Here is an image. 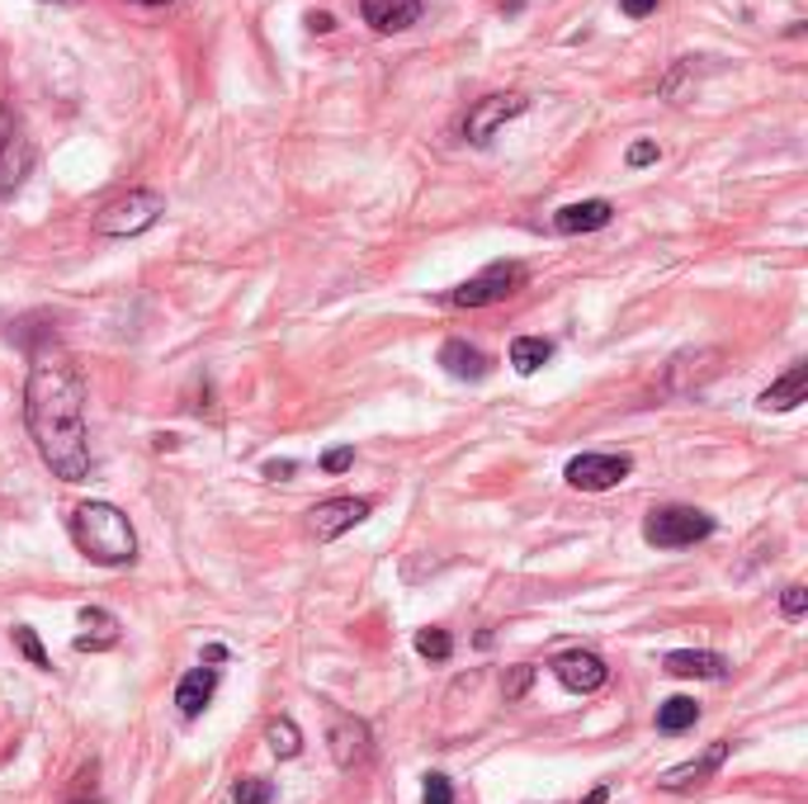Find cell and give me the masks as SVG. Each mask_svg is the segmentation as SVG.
Instances as JSON below:
<instances>
[{
	"mask_svg": "<svg viewBox=\"0 0 808 804\" xmlns=\"http://www.w3.org/2000/svg\"><path fill=\"white\" fill-rule=\"evenodd\" d=\"M24 421L38 445V460L62 483L90 478V431H86V374L57 345L29 351Z\"/></svg>",
	"mask_w": 808,
	"mask_h": 804,
	"instance_id": "6da1fadb",
	"label": "cell"
},
{
	"mask_svg": "<svg viewBox=\"0 0 808 804\" xmlns=\"http://www.w3.org/2000/svg\"><path fill=\"white\" fill-rule=\"evenodd\" d=\"M71 544L100 568H129L137 559L133 520L114 502H81L71 511Z\"/></svg>",
	"mask_w": 808,
	"mask_h": 804,
	"instance_id": "7a4b0ae2",
	"label": "cell"
},
{
	"mask_svg": "<svg viewBox=\"0 0 808 804\" xmlns=\"http://www.w3.org/2000/svg\"><path fill=\"white\" fill-rule=\"evenodd\" d=\"M715 535V516L700 507H657L643 520V540L653 549H686Z\"/></svg>",
	"mask_w": 808,
	"mask_h": 804,
	"instance_id": "3957f363",
	"label": "cell"
},
{
	"mask_svg": "<svg viewBox=\"0 0 808 804\" xmlns=\"http://www.w3.org/2000/svg\"><path fill=\"white\" fill-rule=\"evenodd\" d=\"M166 213V199L156 195V189H129V195H119L114 203H104L100 213H95V232L100 236H137L156 228V218Z\"/></svg>",
	"mask_w": 808,
	"mask_h": 804,
	"instance_id": "277c9868",
	"label": "cell"
},
{
	"mask_svg": "<svg viewBox=\"0 0 808 804\" xmlns=\"http://www.w3.org/2000/svg\"><path fill=\"white\" fill-rule=\"evenodd\" d=\"M525 279H530V271H525L520 261H497V265H487L483 275L454 284V289H450V304H454V308H487V304H501V298H511V294L525 289Z\"/></svg>",
	"mask_w": 808,
	"mask_h": 804,
	"instance_id": "5b68a950",
	"label": "cell"
},
{
	"mask_svg": "<svg viewBox=\"0 0 808 804\" xmlns=\"http://www.w3.org/2000/svg\"><path fill=\"white\" fill-rule=\"evenodd\" d=\"M326 748H331V762H336L341 771L364 767V762H369V752H374L369 724L355 719V715H345V709H331V719H326Z\"/></svg>",
	"mask_w": 808,
	"mask_h": 804,
	"instance_id": "8992f818",
	"label": "cell"
},
{
	"mask_svg": "<svg viewBox=\"0 0 808 804\" xmlns=\"http://www.w3.org/2000/svg\"><path fill=\"white\" fill-rule=\"evenodd\" d=\"M633 473V460L629 454H577V460H567L563 478L582 487V493H606V487L624 483Z\"/></svg>",
	"mask_w": 808,
	"mask_h": 804,
	"instance_id": "52a82bcc",
	"label": "cell"
},
{
	"mask_svg": "<svg viewBox=\"0 0 808 804\" xmlns=\"http://www.w3.org/2000/svg\"><path fill=\"white\" fill-rule=\"evenodd\" d=\"M525 109H530L525 95H487V100H478L468 109L464 133H468V142H492L497 129H506V123H511L516 114H525Z\"/></svg>",
	"mask_w": 808,
	"mask_h": 804,
	"instance_id": "ba28073f",
	"label": "cell"
},
{
	"mask_svg": "<svg viewBox=\"0 0 808 804\" xmlns=\"http://www.w3.org/2000/svg\"><path fill=\"white\" fill-rule=\"evenodd\" d=\"M364 516H369V502L364 497H331V502H317L308 511V530L326 544V540H341L345 530H355Z\"/></svg>",
	"mask_w": 808,
	"mask_h": 804,
	"instance_id": "9c48e42d",
	"label": "cell"
},
{
	"mask_svg": "<svg viewBox=\"0 0 808 804\" xmlns=\"http://www.w3.org/2000/svg\"><path fill=\"white\" fill-rule=\"evenodd\" d=\"M728 752H733V744H728V738H719V744H709L700 757H690V762L662 771V777H657V791H672V795L695 791V785H705V781L728 762Z\"/></svg>",
	"mask_w": 808,
	"mask_h": 804,
	"instance_id": "30bf717a",
	"label": "cell"
},
{
	"mask_svg": "<svg viewBox=\"0 0 808 804\" xmlns=\"http://www.w3.org/2000/svg\"><path fill=\"white\" fill-rule=\"evenodd\" d=\"M553 676H558L567 691H577V696H591V691H600L610 682V668H606V658L600 653L573 649V653H563L558 662H553Z\"/></svg>",
	"mask_w": 808,
	"mask_h": 804,
	"instance_id": "8fae6325",
	"label": "cell"
},
{
	"mask_svg": "<svg viewBox=\"0 0 808 804\" xmlns=\"http://www.w3.org/2000/svg\"><path fill=\"white\" fill-rule=\"evenodd\" d=\"M359 14L378 34H402L421 20V0H359Z\"/></svg>",
	"mask_w": 808,
	"mask_h": 804,
	"instance_id": "7c38bea8",
	"label": "cell"
},
{
	"mask_svg": "<svg viewBox=\"0 0 808 804\" xmlns=\"http://www.w3.org/2000/svg\"><path fill=\"white\" fill-rule=\"evenodd\" d=\"M615 218V203L610 199H582V203H567V209L553 213V228L563 236H577V232H596V228H610Z\"/></svg>",
	"mask_w": 808,
	"mask_h": 804,
	"instance_id": "4fadbf2b",
	"label": "cell"
},
{
	"mask_svg": "<svg viewBox=\"0 0 808 804\" xmlns=\"http://www.w3.org/2000/svg\"><path fill=\"white\" fill-rule=\"evenodd\" d=\"M119 643V620L100 606L81 610V635H76V653H104Z\"/></svg>",
	"mask_w": 808,
	"mask_h": 804,
	"instance_id": "5bb4252c",
	"label": "cell"
},
{
	"mask_svg": "<svg viewBox=\"0 0 808 804\" xmlns=\"http://www.w3.org/2000/svg\"><path fill=\"white\" fill-rule=\"evenodd\" d=\"M672 676H695V682H709V676H723L728 672V662H723V653H715V649H676V653H667V662H662Z\"/></svg>",
	"mask_w": 808,
	"mask_h": 804,
	"instance_id": "9a60e30c",
	"label": "cell"
},
{
	"mask_svg": "<svg viewBox=\"0 0 808 804\" xmlns=\"http://www.w3.org/2000/svg\"><path fill=\"white\" fill-rule=\"evenodd\" d=\"M804 398H808V365H789L756 403H762L766 412H789V407H799Z\"/></svg>",
	"mask_w": 808,
	"mask_h": 804,
	"instance_id": "2e32d148",
	"label": "cell"
},
{
	"mask_svg": "<svg viewBox=\"0 0 808 804\" xmlns=\"http://www.w3.org/2000/svg\"><path fill=\"white\" fill-rule=\"evenodd\" d=\"M440 365H445L454 378L478 384V378H487V370H492V360H487L478 345H468V341H445V345H440Z\"/></svg>",
	"mask_w": 808,
	"mask_h": 804,
	"instance_id": "e0dca14e",
	"label": "cell"
},
{
	"mask_svg": "<svg viewBox=\"0 0 808 804\" xmlns=\"http://www.w3.org/2000/svg\"><path fill=\"white\" fill-rule=\"evenodd\" d=\"M213 691H218V672H213V668H195V672H185V676H180V686H176V705H180V715H185V719L203 715V705L213 701Z\"/></svg>",
	"mask_w": 808,
	"mask_h": 804,
	"instance_id": "ac0fdd59",
	"label": "cell"
},
{
	"mask_svg": "<svg viewBox=\"0 0 808 804\" xmlns=\"http://www.w3.org/2000/svg\"><path fill=\"white\" fill-rule=\"evenodd\" d=\"M553 360V341H544V337H516L511 341V365H516V374H534V370H544Z\"/></svg>",
	"mask_w": 808,
	"mask_h": 804,
	"instance_id": "d6986e66",
	"label": "cell"
},
{
	"mask_svg": "<svg viewBox=\"0 0 808 804\" xmlns=\"http://www.w3.org/2000/svg\"><path fill=\"white\" fill-rule=\"evenodd\" d=\"M695 719H700V705L690 696H672L657 705V734H686Z\"/></svg>",
	"mask_w": 808,
	"mask_h": 804,
	"instance_id": "ffe728a7",
	"label": "cell"
},
{
	"mask_svg": "<svg viewBox=\"0 0 808 804\" xmlns=\"http://www.w3.org/2000/svg\"><path fill=\"white\" fill-rule=\"evenodd\" d=\"M265 744H269V752H275V757H284V762H289V757L303 752V734H298V724L289 715H279V719H269Z\"/></svg>",
	"mask_w": 808,
	"mask_h": 804,
	"instance_id": "44dd1931",
	"label": "cell"
},
{
	"mask_svg": "<svg viewBox=\"0 0 808 804\" xmlns=\"http://www.w3.org/2000/svg\"><path fill=\"white\" fill-rule=\"evenodd\" d=\"M417 653L431 658V662H450L454 639L445 635V629H417Z\"/></svg>",
	"mask_w": 808,
	"mask_h": 804,
	"instance_id": "7402d4cb",
	"label": "cell"
},
{
	"mask_svg": "<svg viewBox=\"0 0 808 804\" xmlns=\"http://www.w3.org/2000/svg\"><path fill=\"white\" fill-rule=\"evenodd\" d=\"M232 800L236 804H269V800H275V785H269L265 777H242L232 785Z\"/></svg>",
	"mask_w": 808,
	"mask_h": 804,
	"instance_id": "603a6c76",
	"label": "cell"
},
{
	"mask_svg": "<svg viewBox=\"0 0 808 804\" xmlns=\"http://www.w3.org/2000/svg\"><path fill=\"white\" fill-rule=\"evenodd\" d=\"M10 635H14V649H20L29 662H34V668H47V653H43V643H38L34 629H29V625H14Z\"/></svg>",
	"mask_w": 808,
	"mask_h": 804,
	"instance_id": "cb8c5ba5",
	"label": "cell"
},
{
	"mask_svg": "<svg viewBox=\"0 0 808 804\" xmlns=\"http://www.w3.org/2000/svg\"><path fill=\"white\" fill-rule=\"evenodd\" d=\"M804 610H808V592L795 582V587L781 592V615H785V620H804Z\"/></svg>",
	"mask_w": 808,
	"mask_h": 804,
	"instance_id": "d4e9b609",
	"label": "cell"
},
{
	"mask_svg": "<svg viewBox=\"0 0 808 804\" xmlns=\"http://www.w3.org/2000/svg\"><path fill=\"white\" fill-rule=\"evenodd\" d=\"M421 804H454V785H450V777H425V795H421Z\"/></svg>",
	"mask_w": 808,
	"mask_h": 804,
	"instance_id": "484cf974",
	"label": "cell"
},
{
	"mask_svg": "<svg viewBox=\"0 0 808 804\" xmlns=\"http://www.w3.org/2000/svg\"><path fill=\"white\" fill-rule=\"evenodd\" d=\"M530 682H534V668H530V662H520V668H516L511 676H506V701H520V696H525V686H530Z\"/></svg>",
	"mask_w": 808,
	"mask_h": 804,
	"instance_id": "4316f807",
	"label": "cell"
},
{
	"mask_svg": "<svg viewBox=\"0 0 808 804\" xmlns=\"http://www.w3.org/2000/svg\"><path fill=\"white\" fill-rule=\"evenodd\" d=\"M351 464H355V450H351V445H341V450H326V454H322V469H326V473H345Z\"/></svg>",
	"mask_w": 808,
	"mask_h": 804,
	"instance_id": "83f0119b",
	"label": "cell"
},
{
	"mask_svg": "<svg viewBox=\"0 0 808 804\" xmlns=\"http://www.w3.org/2000/svg\"><path fill=\"white\" fill-rule=\"evenodd\" d=\"M657 162V142H633L629 147V166H653Z\"/></svg>",
	"mask_w": 808,
	"mask_h": 804,
	"instance_id": "f1b7e54d",
	"label": "cell"
},
{
	"mask_svg": "<svg viewBox=\"0 0 808 804\" xmlns=\"http://www.w3.org/2000/svg\"><path fill=\"white\" fill-rule=\"evenodd\" d=\"M10 142H14V109L0 104V156L10 152Z\"/></svg>",
	"mask_w": 808,
	"mask_h": 804,
	"instance_id": "f546056e",
	"label": "cell"
},
{
	"mask_svg": "<svg viewBox=\"0 0 808 804\" xmlns=\"http://www.w3.org/2000/svg\"><path fill=\"white\" fill-rule=\"evenodd\" d=\"M620 10L629 14V20H647V14L657 10V0H620Z\"/></svg>",
	"mask_w": 808,
	"mask_h": 804,
	"instance_id": "4dcf8cb0",
	"label": "cell"
},
{
	"mask_svg": "<svg viewBox=\"0 0 808 804\" xmlns=\"http://www.w3.org/2000/svg\"><path fill=\"white\" fill-rule=\"evenodd\" d=\"M294 469H298L294 460H269V464H265V478H289Z\"/></svg>",
	"mask_w": 808,
	"mask_h": 804,
	"instance_id": "1f68e13d",
	"label": "cell"
},
{
	"mask_svg": "<svg viewBox=\"0 0 808 804\" xmlns=\"http://www.w3.org/2000/svg\"><path fill=\"white\" fill-rule=\"evenodd\" d=\"M308 24L317 29V34H331V29H336V20H331V14H312V20H308Z\"/></svg>",
	"mask_w": 808,
	"mask_h": 804,
	"instance_id": "d6a6232c",
	"label": "cell"
},
{
	"mask_svg": "<svg viewBox=\"0 0 808 804\" xmlns=\"http://www.w3.org/2000/svg\"><path fill=\"white\" fill-rule=\"evenodd\" d=\"M606 800H610V785H596V791H591V795H586L582 804H606Z\"/></svg>",
	"mask_w": 808,
	"mask_h": 804,
	"instance_id": "836d02e7",
	"label": "cell"
},
{
	"mask_svg": "<svg viewBox=\"0 0 808 804\" xmlns=\"http://www.w3.org/2000/svg\"><path fill=\"white\" fill-rule=\"evenodd\" d=\"M203 658H209V662H223L228 649H223V643H209V649H203Z\"/></svg>",
	"mask_w": 808,
	"mask_h": 804,
	"instance_id": "e575fe53",
	"label": "cell"
},
{
	"mask_svg": "<svg viewBox=\"0 0 808 804\" xmlns=\"http://www.w3.org/2000/svg\"><path fill=\"white\" fill-rule=\"evenodd\" d=\"M133 5H170V0H133Z\"/></svg>",
	"mask_w": 808,
	"mask_h": 804,
	"instance_id": "d590c367",
	"label": "cell"
}]
</instances>
